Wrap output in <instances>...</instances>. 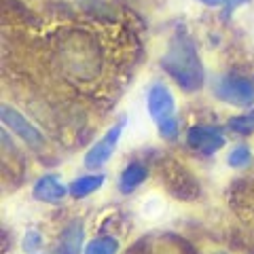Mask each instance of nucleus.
Masks as SVG:
<instances>
[{
	"label": "nucleus",
	"mask_w": 254,
	"mask_h": 254,
	"mask_svg": "<svg viewBox=\"0 0 254 254\" xmlns=\"http://www.w3.org/2000/svg\"><path fill=\"white\" fill-rule=\"evenodd\" d=\"M163 72L176 83L182 91L195 93L205 85V68L197 51L193 36L187 30H176L168 41V49L161 55Z\"/></svg>",
	"instance_id": "1"
},
{
	"label": "nucleus",
	"mask_w": 254,
	"mask_h": 254,
	"mask_svg": "<svg viewBox=\"0 0 254 254\" xmlns=\"http://www.w3.org/2000/svg\"><path fill=\"white\" fill-rule=\"evenodd\" d=\"M146 108L150 119L157 125L159 136L168 142L178 140L180 127L176 119V102H174V93L170 91V87H165L161 83L150 87L146 95Z\"/></svg>",
	"instance_id": "2"
},
{
	"label": "nucleus",
	"mask_w": 254,
	"mask_h": 254,
	"mask_svg": "<svg viewBox=\"0 0 254 254\" xmlns=\"http://www.w3.org/2000/svg\"><path fill=\"white\" fill-rule=\"evenodd\" d=\"M212 91L220 102H225L229 106L248 108L254 104V83L246 76L222 74L214 81Z\"/></svg>",
	"instance_id": "3"
},
{
	"label": "nucleus",
	"mask_w": 254,
	"mask_h": 254,
	"mask_svg": "<svg viewBox=\"0 0 254 254\" xmlns=\"http://www.w3.org/2000/svg\"><path fill=\"white\" fill-rule=\"evenodd\" d=\"M227 144L225 131L218 125H193L187 129V146L197 155L210 157Z\"/></svg>",
	"instance_id": "4"
},
{
	"label": "nucleus",
	"mask_w": 254,
	"mask_h": 254,
	"mask_svg": "<svg viewBox=\"0 0 254 254\" xmlns=\"http://www.w3.org/2000/svg\"><path fill=\"white\" fill-rule=\"evenodd\" d=\"M0 119H2L4 127H9L15 136H17L21 142H26L30 148H43V144H45L43 131L38 129L34 123H30L19 110L11 108L9 104H2L0 106Z\"/></svg>",
	"instance_id": "5"
},
{
	"label": "nucleus",
	"mask_w": 254,
	"mask_h": 254,
	"mask_svg": "<svg viewBox=\"0 0 254 254\" xmlns=\"http://www.w3.org/2000/svg\"><path fill=\"white\" fill-rule=\"evenodd\" d=\"M123 127H125V121H119L115 123L110 129L102 136L95 144L85 153V168L87 170H100L110 161V157L115 155V148L121 140V133H123Z\"/></svg>",
	"instance_id": "6"
},
{
	"label": "nucleus",
	"mask_w": 254,
	"mask_h": 254,
	"mask_svg": "<svg viewBox=\"0 0 254 254\" xmlns=\"http://www.w3.org/2000/svg\"><path fill=\"white\" fill-rule=\"evenodd\" d=\"M68 195H70L68 185H64L55 174H45L32 187V197L41 203H60Z\"/></svg>",
	"instance_id": "7"
},
{
	"label": "nucleus",
	"mask_w": 254,
	"mask_h": 254,
	"mask_svg": "<svg viewBox=\"0 0 254 254\" xmlns=\"http://www.w3.org/2000/svg\"><path fill=\"white\" fill-rule=\"evenodd\" d=\"M148 178V170L144 163L140 161H131L129 165H125L119 174V190L123 195H131L138 187L144 185V180Z\"/></svg>",
	"instance_id": "8"
},
{
	"label": "nucleus",
	"mask_w": 254,
	"mask_h": 254,
	"mask_svg": "<svg viewBox=\"0 0 254 254\" xmlns=\"http://www.w3.org/2000/svg\"><path fill=\"white\" fill-rule=\"evenodd\" d=\"M104 182H106L104 174H85V176H78L76 180H72L68 185L70 197H72V199H85V197L93 195Z\"/></svg>",
	"instance_id": "9"
},
{
	"label": "nucleus",
	"mask_w": 254,
	"mask_h": 254,
	"mask_svg": "<svg viewBox=\"0 0 254 254\" xmlns=\"http://www.w3.org/2000/svg\"><path fill=\"white\" fill-rule=\"evenodd\" d=\"M83 225L72 222L66 231L62 233V240L58 244L55 252L58 254H83Z\"/></svg>",
	"instance_id": "10"
},
{
	"label": "nucleus",
	"mask_w": 254,
	"mask_h": 254,
	"mask_svg": "<svg viewBox=\"0 0 254 254\" xmlns=\"http://www.w3.org/2000/svg\"><path fill=\"white\" fill-rule=\"evenodd\" d=\"M227 129L237 133V136H242V138L252 136L254 133V110H248V113H244V115L231 117L229 123H227Z\"/></svg>",
	"instance_id": "11"
},
{
	"label": "nucleus",
	"mask_w": 254,
	"mask_h": 254,
	"mask_svg": "<svg viewBox=\"0 0 254 254\" xmlns=\"http://www.w3.org/2000/svg\"><path fill=\"white\" fill-rule=\"evenodd\" d=\"M119 252V240L113 235H100L93 237L83 248V254H117Z\"/></svg>",
	"instance_id": "12"
},
{
	"label": "nucleus",
	"mask_w": 254,
	"mask_h": 254,
	"mask_svg": "<svg viewBox=\"0 0 254 254\" xmlns=\"http://www.w3.org/2000/svg\"><path fill=\"white\" fill-rule=\"evenodd\" d=\"M250 161H252V153H250V148L246 146V144L235 146L231 153H229V157H227L229 168H233V170H244V168H248Z\"/></svg>",
	"instance_id": "13"
},
{
	"label": "nucleus",
	"mask_w": 254,
	"mask_h": 254,
	"mask_svg": "<svg viewBox=\"0 0 254 254\" xmlns=\"http://www.w3.org/2000/svg\"><path fill=\"white\" fill-rule=\"evenodd\" d=\"M45 244V237L41 231H36V229H28L26 235H23V242H21V248L26 254H36L38 250L43 248Z\"/></svg>",
	"instance_id": "14"
},
{
	"label": "nucleus",
	"mask_w": 254,
	"mask_h": 254,
	"mask_svg": "<svg viewBox=\"0 0 254 254\" xmlns=\"http://www.w3.org/2000/svg\"><path fill=\"white\" fill-rule=\"evenodd\" d=\"M250 0H227V11L231 13V11H235V9H240V6H244V4H248Z\"/></svg>",
	"instance_id": "15"
},
{
	"label": "nucleus",
	"mask_w": 254,
	"mask_h": 254,
	"mask_svg": "<svg viewBox=\"0 0 254 254\" xmlns=\"http://www.w3.org/2000/svg\"><path fill=\"white\" fill-rule=\"evenodd\" d=\"M197 2L203 4V6H210V9H216V6L227 4V0H197Z\"/></svg>",
	"instance_id": "16"
}]
</instances>
